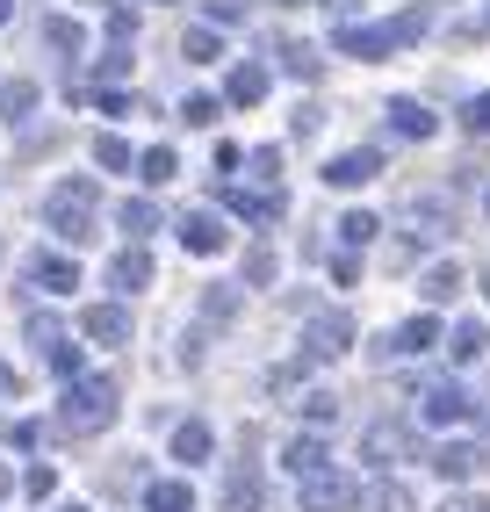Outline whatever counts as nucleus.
I'll return each mask as SVG.
<instances>
[{
    "label": "nucleus",
    "mask_w": 490,
    "mask_h": 512,
    "mask_svg": "<svg viewBox=\"0 0 490 512\" xmlns=\"http://www.w3.org/2000/svg\"><path fill=\"white\" fill-rule=\"evenodd\" d=\"M94 210H101V188H94L87 174H65V181L44 195V231H58L65 246H87V238L101 231Z\"/></svg>",
    "instance_id": "nucleus-1"
},
{
    "label": "nucleus",
    "mask_w": 490,
    "mask_h": 512,
    "mask_svg": "<svg viewBox=\"0 0 490 512\" xmlns=\"http://www.w3.org/2000/svg\"><path fill=\"white\" fill-rule=\"evenodd\" d=\"M109 419H116V383L109 375H73L65 397H58V426L65 433H101Z\"/></svg>",
    "instance_id": "nucleus-2"
},
{
    "label": "nucleus",
    "mask_w": 490,
    "mask_h": 512,
    "mask_svg": "<svg viewBox=\"0 0 490 512\" xmlns=\"http://www.w3.org/2000/svg\"><path fill=\"white\" fill-rule=\"evenodd\" d=\"M426 37V15H397V22H346L339 29V51L346 58H390V51H404V44H418Z\"/></svg>",
    "instance_id": "nucleus-3"
},
{
    "label": "nucleus",
    "mask_w": 490,
    "mask_h": 512,
    "mask_svg": "<svg viewBox=\"0 0 490 512\" xmlns=\"http://www.w3.org/2000/svg\"><path fill=\"white\" fill-rule=\"evenodd\" d=\"M361 498V484H354V476H346V469H310V476H296V505L303 512H346V505H354Z\"/></svg>",
    "instance_id": "nucleus-4"
},
{
    "label": "nucleus",
    "mask_w": 490,
    "mask_h": 512,
    "mask_svg": "<svg viewBox=\"0 0 490 512\" xmlns=\"http://www.w3.org/2000/svg\"><path fill=\"white\" fill-rule=\"evenodd\" d=\"M418 419H426V426H469L476 397L462 383H447V375H440V383H418Z\"/></svg>",
    "instance_id": "nucleus-5"
},
{
    "label": "nucleus",
    "mask_w": 490,
    "mask_h": 512,
    "mask_svg": "<svg viewBox=\"0 0 490 512\" xmlns=\"http://www.w3.org/2000/svg\"><path fill=\"white\" fill-rule=\"evenodd\" d=\"M224 202H231V217H245V224H274L289 210L282 181H238V188H224Z\"/></svg>",
    "instance_id": "nucleus-6"
},
{
    "label": "nucleus",
    "mask_w": 490,
    "mask_h": 512,
    "mask_svg": "<svg viewBox=\"0 0 490 512\" xmlns=\"http://www.w3.org/2000/svg\"><path fill=\"white\" fill-rule=\"evenodd\" d=\"M346 347H354V318L346 311H318L303 325V361H339Z\"/></svg>",
    "instance_id": "nucleus-7"
},
{
    "label": "nucleus",
    "mask_w": 490,
    "mask_h": 512,
    "mask_svg": "<svg viewBox=\"0 0 490 512\" xmlns=\"http://www.w3.org/2000/svg\"><path fill=\"white\" fill-rule=\"evenodd\" d=\"M411 448H418V433H411L404 419H375V426L361 433V455H368V462H382V469H390L397 455H411Z\"/></svg>",
    "instance_id": "nucleus-8"
},
{
    "label": "nucleus",
    "mask_w": 490,
    "mask_h": 512,
    "mask_svg": "<svg viewBox=\"0 0 490 512\" xmlns=\"http://www.w3.org/2000/svg\"><path fill=\"white\" fill-rule=\"evenodd\" d=\"M29 282H37L44 296H73L80 267H73V253H29Z\"/></svg>",
    "instance_id": "nucleus-9"
},
{
    "label": "nucleus",
    "mask_w": 490,
    "mask_h": 512,
    "mask_svg": "<svg viewBox=\"0 0 490 512\" xmlns=\"http://www.w3.org/2000/svg\"><path fill=\"white\" fill-rule=\"evenodd\" d=\"M80 332L94 339V347H123V339H130V303H87Z\"/></svg>",
    "instance_id": "nucleus-10"
},
{
    "label": "nucleus",
    "mask_w": 490,
    "mask_h": 512,
    "mask_svg": "<svg viewBox=\"0 0 490 512\" xmlns=\"http://www.w3.org/2000/svg\"><path fill=\"white\" fill-rule=\"evenodd\" d=\"M375 174H382V152H375V145H354V152H339V159L325 166L332 188H368Z\"/></svg>",
    "instance_id": "nucleus-11"
},
{
    "label": "nucleus",
    "mask_w": 490,
    "mask_h": 512,
    "mask_svg": "<svg viewBox=\"0 0 490 512\" xmlns=\"http://www.w3.org/2000/svg\"><path fill=\"white\" fill-rule=\"evenodd\" d=\"M109 289H116V296L152 289V253H145V246H123V253L109 260Z\"/></svg>",
    "instance_id": "nucleus-12"
},
{
    "label": "nucleus",
    "mask_w": 490,
    "mask_h": 512,
    "mask_svg": "<svg viewBox=\"0 0 490 512\" xmlns=\"http://www.w3.org/2000/svg\"><path fill=\"white\" fill-rule=\"evenodd\" d=\"M433 469L447 476V484H469V476L483 469V448H476V440H440V448H433Z\"/></svg>",
    "instance_id": "nucleus-13"
},
{
    "label": "nucleus",
    "mask_w": 490,
    "mask_h": 512,
    "mask_svg": "<svg viewBox=\"0 0 490 512\" xmlns=\"http://www.w3.org/2000/svg\"><path fill=\"white\" fill-rule=\"evenodd\" d=\"M224 238H231V231H224L217 210H188V217H181V246H188V253H224Z\"/></svg>",
    "instance_id": "nucleus-14"
},
{
    "label": "nucleus",
    "mask_w": 490,
    "mask_h": 512,
    "mask_svg": "<svg viewBox=\"0 0 490 512\" xmlns=\"http://www.w3.org/2000/svg\"><path fill=\"white\" fill-rule=\"evenodd\" d=\"M390 130H397V138H418V145H426L433 130H440V116L426 109V101H411V94H397V101H390Z\"/></svg>",
    "instance_id": "nucleus-15"
},
{
    "label": "nucleus",
    "mask_w": 490,
    "mask_h": 512,
    "mask_svg": "<svg viewBox=\"0 0 490 512\" xmlns=\"http://www.w3.org/2000/svg\"><path fill=\"white\" fill-rule=\"evenodd\" d=\"M433 339H440V325H433V318H404V325H397L390 339H382V354H397V361H411V354H426Z\"/></svg>",
    "instance_id": "nucleus-16"
},
{
    "label": "nucleus",
    "mask_w": 490,
    "mask_h": 512,
    "mask_svg": "<svg viewBox=\"0 0 490 512\" xmlns=\"http://www.w3.org/2000/svg\"><path fill=\"white\" fill-rule=\"evenodd\" d=\"M447 231H454L447 195H418V202H411V238H447Z\"/></svg>",
    "instance_id": "nucleus-17"
},
{
    "label": "nucleus",
    "mask_w": 490,
    "mask_h": 512,
    "mask_svg": "<svg viewBox=\"0 0 490 512\" xmlns=\"http://www.w3.org/2000/svg\"><path fill=\"white\" fill-rule=\"evenodd\" d=\"M224 94L238 101V109H253V101H267V65H253V58H245V65H231Z\"/></svg>",
    "instance_id": "nucleus-18"
},
{
    "label": "nucleus",
    "mask_w": 490,
    "mask_h": 512,
    "mask_svg": "<svg viewBox=\"0 0 490 512\" xmlns=\"http://www.w3.org/2000/svg\"><path fill=\"white\" fill-rule=\"evenodd\" d=\"M361 512H418V498H411V484L382 476V484H368V491H361Z\"/></svg>",
    "instance_id": "nucleus-19"
},
{
    "label": "nucleus",
    "mask_w": 490,
    "mask_h": 512,
    "mask_svg": "<svg viewBox=\"0 0 490 512\" xmlns=\"http://www.w3.org/2000/svg\"><path fill=\"white\" fill-rule=\"evenodd\" d=\"M209 448H217V433H209L202 419H181V426H173V462H209Z\"/></svg>",
    "instance_id": "nucleus-20"
},
{
    "label": "nucleus",
    "mask_w": 490,
    "mask_h": 512,
    "mask_svg": "<svg viewBox=\"0 0 490 512\" xmlns=\"http://www.w3.org/2000/svg\"><path fill=\"white\" fill-rule=\"evenodd\" d=\"M325 462H332V455H325L318 433H296L289 448H282V469H289V476H310V469H325Z\"/></svg>",
    "instance_id": "nucleus-21"
},
{
    "label": "nucleus",
    "mask_w": 490,
    "mask_h": 512,
    "mask_svg": "<svg viewBox=\"0 0 490 512\" xmlns=\"http://www.w3.org/2000/svg\"><path fill=\"white\" fill-rule=\"evenodd\" d=\"M181 58H188V65H217V58H224V37H217V22L188 29V37H181Z\"/></svg>",
    "instance_id": "nucleus-22"
},
{
    "label": "nucleus",
    "mask_w": 490,
    "mask_h": 512,
    "mask_svg": "<svg viewBox=\"0 0 490 512\" xmlns=\"http://www.w3.org/2000/svg\"><path fill=\"white\" fill-rule=\"evenodd\" d=\"M173 174H181V159H173V145H152V152H137V181H152V188H166Z\"/></svg>",
    "instance_id": "nucleus-23"
},
{
    "label": "nucleus",
    "mask_w": 490,
    "mask_h": 512,
    "mask_svg": "<svg viewBox=\"0 0 490 512\" xmlns=\"http://www.w3.org/2000/svg\"><path fill=\"white\" fill-rule=\"evenodd\" d=\"M116 224H123L130 238H145V231H159V202H152V195H130L123 210H116Z\"/></svg>",
    "instance_id": "nucleus-24"
},
{
    "label": "nucleus",
    "mask_w": 490,
    "mask_h": 512,
    "mask_svg": "<svg viewBox=\"0 0 490 512\" xmlns=\"http://www.w3.org/2000/svg\"><path fill=\"white\" fill-rule=\"evenodd\" d=\"M224 512H260V476H253V469H231V484H224Z\"/></svg>",
    "instance_id": "nucleus-25"
},
{
    "label": "nucleus",
    "mask_w": 490,
    "mask_h": 512,
    "mask_svg": "<svg viewBox=\"0 0 490 512\" xmlns=\"http://www.w3.org/2000/svg\"><path fill=\"white\" fill-rule=\"evenodd\" d=\"M145 505H152V512H195V491L181 484V476H166V484L145 491Z\"/></svg>",
    "instance_id": "nucleus-26"
},
{
    "label": "nucleus",
    "mask_w": 490,
    "mask_h": 512,
    "mask_svg": "<svg viewBox=\"0 0 490 512\" xmlns=\"http://www.w3.org/2000/svg\"><path fill=\"white\" fill-rule=\"evenodd\" d=\"M29 109H37V80H8L0 87V116L8 123H29Z\"/></svg>",
    "instance_id": "nucleus-27"
},
{
    "label": "nucleus",
    "mask_w": 490,
    "mask_h": 512,
    "mask_svg": "<svg viewBox=\"0 0 490 512\" xmlns=\"http://www.w3.org/2000/svg\"><path fill=\"white\" fill-rule=\"evenodd\" d=\"M44 44H51V51H58V58H73V51H80V44H87V29H80V22H73V15H51V22H44Z\"/></svg>",
    "instance_id": "nucleus-28"
},
{
    "label": "nucleus",
    "mask_w": 490,
    "mask_h": 512,
    "mask_svg": "<svg viewBox=\"0 0 490 512\" xmlns=\"http://www.w3.org/2000/svg\"><path fill=\"white\" fill-rule=\"evenodd\" d=\"M454 289H462V267H454V260H440V267H426V282H418V296H426V303H447Z\"/></svg>",
    "instance_id": "nucleus-29"
},
{
    "label": "nucleus",
    "mask_w": 490,
    "mask_h": 512,
    "mask_svg": "<svg viewBox=\"0 0 490 512\" xmlns=\"http://www.w3.org/2000/svg\"><path fill=\"white\" fill-rule=\"evenodd\" d=\"M282 73H289V80H318V73H325V58L310 51V44H282Z\"/></svg>",
    "instance_id": "nucleus-30"
},
{
    "label": "nucleus",
    "mask_w": 490,
    "mask_h": 512,
    "mask_svg": "<svg viewBox=\"0 0 490 512\" xmlns=\"http://www.w3.org/2000/svg\"><path fill=\"white\" fill-rule=\"evenodd\" d=\"M375 231H382V224H375L368 210H346V217H339V246H346V253H361Z\"/></svg>",
    "instance_id": "nucleus-31"
},
{
    "label": "nucleus",
    "mask_w": 490,
    "mask_h": 512,
    "mask_svg": "<svg viewBox=\"0 0 490 512\" xmlns=\"http://www.w3.org/2000/svg\"><path fill=\"white\" fill-rule=\"evenodd\" d=\"M483 347H490V332H483L476 318H462V325H454V347H447V354H454V361H483Z\"/></svg>",
    "instance_id": "nucleus-32"
},
{
    "label": "nucleus",
    "mask_w": 490,
    "mask_h": 512,
    "mask_svg": "<svg viewBox=\"0 0 490 512\" xmlns=\"http://www.w3.org/2000/svg\"><path fill=\"white\" fill-rule=\"evenodd\" d=\"M94 166H109V174H123V166H137V152L123 138H94Z\"/></svg>",
    "instance_id": "nucleus-33"
},
{
    "label": "nucleus",
    "mask_w": 490,
    "mask_h": 512,
    "mask_svg": "<svg viewBox=\"0 0 490 512\" xmlns=\"http://www.w3.org/2000/svg\"><path fill=\"white\" fill-rule=\"evenodd\" d=\"M181 123L209 130V123H217V94H188V101H181Z\"/></svg>",
    "instance_id": "nucleus-34"
},
{
    "label": "nucleus",
    "mask_w": 490,
    "mask_h": 512,
    "mask_svg": "<svg viewBox=\"0 0 490 512\" xmlns=\"http://www.w3.org/2000/svg\"><path fill=\"white\" fill-rule=\"evenodd\" d=\"M44 361H51V375H65V383L80 375V347H65V339H51V347H44Z\"/></svg>",
    "instance_id": "nucleus-35"
},
{
    "label": "nucleus",
    "mask_w": 490,
    "mask_h": 512,
    "mask_svg": "<svg viewBox=\"0 0 490 512\" xmlns=\"http://www.w3.org/2000/svg\"><path fill=\"white\" fill-rule=\"evenodd\" d=\"M22 491H29V498H51V491H58V469H51V462H29Z\"/></svg>",
    "instance_id": "nucleus-36"
},
{
    "label": "nucleus",
    "mask_w": 490,
    "mask_h": 512,
    "mask_svg": "<svg viewBox=\"0 0 490 512\" xmlns=\"http://www.w3.org/2000/svg\"><path fill=\"white\" fill-rule=\"evenodd\" d=\"M123 73H130V51L116 44V51H101V65H94V87H101V80H109V87H116Z\"/></svg>",
    "instance_id": "nucleus-37"
},
{
    "label": "nucleus",
    "mask_w": 490,
    "mask_h": 512,
    "mask_svg": "<svg viewBox=\"0 0 490 512\" xmlns=\"http://www.w3.org/2000/svg\"><path fill=\"white\" fill-rule=\"evenodd\" d=\"M231 311H238V296H231V289H209V296H202V318H209V325H224Z\"/></svg>",
    "instance_id": "nucleus-38"
},
{
    "label": "nucleus",
    "mask_w": 490,
    "mask_h": 512,
    "mask_svg": "<svg viewBox=\"0 0 490 512\" xmlns=\"http://www.w3.org/2000/svg\"><path fill=\"white\" fill-rule=\"evenodd\" d=\"M303 412H310V426H325V419H339V397H332V390H310Z\"/></svg>",
    "instance_id": "nucleus-39"
},
{
    "label": "nucleus",
    "mask_w": 490,
    "mask_h": 512,
    "mask_svg": "<svg viewBox=\"0 0 490 512\" xmlns=\"http://www.w3.org/2000/svg\"><path fill=\"white\" fill-rule=\"evenodd\" d=\"M253 181H282V152H274V145L253 152Z\"/></svg>",
    "instance_id": "nucleus-40"
},
{
    "label": "nucleus",
    "mask_w": 490,
    "mask_h": 512,
    "mask_svg": "<svg viewBox=\"0 0 490 512\" xmlns=\"http://www.w3.org/2000/svg\"><path fill=\"white\" fill-rule=\"evenodd\" d=\"M51 339H65V332H58V325H51L44 311H29V347H37V354H44V347H51Z\"/></svg>",
    "instance_id": "nucleus-41"
},
{
    "label": "nucleus",
    "mask_w": 490,
    "mask_h": 512,
    "mask_svg": "<svg viewBox=\"0 0 490 512\" xmlns=\"http://www.w3.org/2000/svg\"><path fill=\"white\" fill-rule=\"evenodd\" d=\"M94 101H101V116H130V94L123 87H94Z\"/></svg>",
    "instance_id": "nucleus-42"
},
{
    "label": "nucleus",
    "mask_w": 490,
    "mask_h": 512,
    "mask_svg": "<svg viewBox=\"0 0 490 512\" xmlns=\"http://www.w3.org/2000/svg\"><path fill=\"white\" fill-rule=\"evenodd\" d=\"M209 22H217V29H231V22H245V0H209Z\"/></svg>",
    "instance_id": "nucleus-43"
},
{
    "label": "nucleus",
    "mask_w": 490,
    "mask_h": 512,
    "mask_svg": "<svg viewBox=\"0 0 490 512\" xmlns=\"http://www.w3.org/2000/svg\"><path fill=\"white\" fill-rule=\"evenodd\" d=\"M245 282H253V289H260V282H274V253H267V246L245 260Z\"/></svg>",
    "instance_id": "nucleus-44"
},
{
    "label": "nucleus",
    "mask_w": 490,
    "mask_h": 512,
    "mask_svg": "<svg viewBox=\"0 0 490 512\" xmlns=\"http://www.w3.org/2000/svg\"><path fill=\"white\" fill-rule=\"evenodd\" d=\"M462 123H469V130H490V94H476V101H469Z\"/></svg>",
    "instance_id": "nucleus-45"
},
{
    "label": "nucleus",
    "mask_w": 490,
    "mask_h": 512,
    "mask_svg": "<svg viewBox=\"0 0 490 512\" xmlns=\"http://www.w3.org/2000/svg\"><path fill=\"white\" fill-rule=\"evenodd\" d=\"M130 29H137V15H130V8H116V15H109V37H116V44H130Z\"/></svg>",
    "instance_id": "nucleus-46"
},
{
    "label": "nucleus",
    "mask_w": 490,
    "mask_h": 512,
    "mask_svg": "<svg viewBox=\"0 0 490 512\" xmlns=\"http://www.w3.org/2000/svg\"><path fill=\"white\" fill-rule=\"evenodd\" d=\"M440 512H490V505H483V498H447Z\"/></svg>",
    "instance_id": "nucleus-47"
},
{
    "label": "nucleus",
    "mask_w": 490,
    "mask_h": 512,
    "mask_svg": "<svg viewBox=\"0 0 490 512\" xmlns=\"http://www.w3.org/2000/svg\"><path fill=\"white\" fill-rule=\"evenodd\" d=\"M325 8H332V15L346 22V15H354V8H361V0H325Z\"/></svg>",
    "instance_id": "nucleus-48"
},
{
    "label": "nucleus",
    "mask_w": 490,
    "mask_h": 512,
    "mask_svg": "<svg viewBox=\"0 0 490 512\" xmlns=\"http://www.w3.org/2000/svg\"><path fill=\"white\" fill-rule=\"evenodd\" d=\"M0 397H15V368H0Z\"/></svg>",
    "instance_id": "nucleus-49"
},
{
    "label": "nucleus",
    "mask_w": 490,
    "mask_h": 512,
    "mask_svg": "<svg viewBox=\"0 0 490 512\" xmlns=\"http://www.w3.org/2000/svg\"><path fill=\"white\" fill-rule=\"evenodd\" d=\"M8 491H15V476H8V469H0V498H8Z\"/></svg>",
    "instance_id": "nucleus-50"
},
{
    "label": "nucleus",
    "mask_w": 490,
    "mask_h": 512,
    "mask_svg": "<svg viewBox=\"0 0 490 512\" xmlns=\"http://www.w3.org/2000/svg\"><path fill=\"white\" fill-rule=\"evenodd\" d=\"M8 15H15V0H0V22H8Z\"/></svg>",
    "instance_id": "nucleus-51"
},
{
    "label": "nucleus",
    "mask_w": 490,
    "mask_h": 512,
    "mask_svg": "<svg viewBox=\"0 0 490 512\" xmlns=\"http://www.w3.org/2000/svg\"><path fill=\"white\" fill-rule=\"evenodd\" d=\"M58 512H87V505H58Z\"/></svg>",
    "instance_id": "nucleus-52"
},
{
    "label": "nucleus",
    "mask_w": 490,
    "mask_h": 512,
    "mask_svg": "<svg viewBox=\"0 0 490 512\" xmlns=\"http://www.w3.org/2000/svg\"><path fill=\"white\" fill-rule=\"evenodd\" d=\"M274 8H296V0H274Z\"/></svg>",
    "instance_id": "nucleus-53"
},
{
    "label": "nucleus",
    "mask_w": 490,
    "mask_h": 512,
    "mask_svg": "<svg viewBox=\"0 0 490 512\" xmlns=\"http://www.w3.org/2000/svg\"><path fill=\"white\" fill-rule=\"evenodd\" d=\"M426 8H447V0H426Z\"/></svg>",
    "instance_id": "nucleus-54"
},
{
    "label": "nucleus",
    "mask_w": 490,
    "mask_h": 512,
    "mask_svg": "<svg viewBox=\"0 0 490 512\" xmlns=\"http://www.w3.org/2000/svg\"><path fill=\"white\" fill-rule=\"evenodd\" d=\"M483 296H490V275H483Z\"/></svg>",
    "instance_id": "nucleus-55"
},
{
    "label": "nucleus",
    "mask_w": 490,
    "mask_h": 512,
    "mask_svg": "<svg viewBox=\"0 0 490 512\" xmlns=\"http://www.w3.org/2000/svg\"><path fill=\"white\" fill-rule=\"evenodd\" d=\"M483 29H490V15H483Z\"/></svg>",
    "instance_id": "nucleus-56"
}]
</instances>
